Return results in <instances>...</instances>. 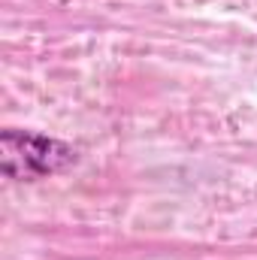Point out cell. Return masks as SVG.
Wrapping results in <instances>:
<instances>
[{
	"mask_svg": "<svg viewBox=\"0 0 257 260\" xmlns=\"http://www.w3.org/2000/svg\"><path fill=\"white\" fill-rule=\"evenodd\" d=\"M0 157H3V173L9 179H43L64 173L79 160L76 148L61 139H52L46 133H30V130H3L0 133Z\"/></svg>",
	"mask_w": 257,
	"mask_h": 260,
	"instance_id": "cell-1",
	"label": "cell"
}]
</instances>
